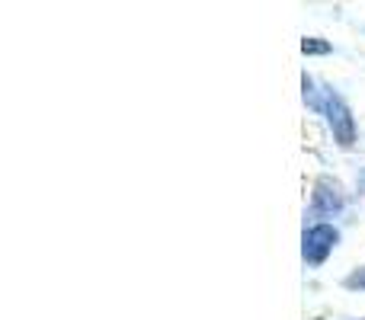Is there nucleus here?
Listing matches in <instances>:
<instances>
[{
	"label": "nucleus",
	"instance_id": "5",
	"mask_svg": "<svg viewBox=\"0 0 365 320\" xmlns=\"http://www.w3.org/2000/svg\"><path fill=\"white\" fill-rule=\"evenodd\" d=\"M343 285H346V289H365V266L359 272H353V276H346V282Z\"/></svg>",
	"mask_w": 365,
	"mask_h": 320
},
{
	"label": "nucleus",
	"instance_id": "2",
	"mask_svg": "<svg viewBox=\"0 0 365 320\" xmlns=\"http://www.w3.org/2000/svg\"><path fill=\"white\" fill-rule=\"evenodd\" d=\"M336 240H340L336 227H330V224H314V227H308V231H304V240H302V257H304V263L321 266L324 259L330 257V250L336 247Z\"/></svg>",
	"mask_w": 365,
	"mask_h": 320
},
{
	"label": "nucleus",
	"instance_id": "1",
	"mask_svg": "<svg viewBox=\"0 0 365 320\" xmlns=\"http://www.w3.org/2000/svg\"><path fill=\"white\" fill-rule=\"evenodd\" d=\"M304 103H308L311 109H317V113H327V122H330V128H334V138L340 141L343 148L353 145V141H356L353 115H349L346 103H343L340 96L334 93V90H324V96H317L314 83L304 77Z\"/></svg>",
	"mask_w": 365,
	"mask_h": 320
},
{
	"label": "nucleus",
	"instance_id": "6",
	"mask_svg": "<svg viewBox=\"0 0 365 320\" xmlns=\"http://www.w3.org/2000/svg\"><path fill=\"white\" fill-rule=\"evenodd\" d=\"M359 192H365V173L359 176Z\"/></svg>",
	"mask_w": 365,
	"mask_h": 320
},
{
	"label": "nucleus",
	"instance_id": "4",
	"mask_svg": "<svg viewBox=\"0 0 365 320\" xmlns=\"http://www.w3.org/2000/svg\"><path fill=\"white\" fill-rule=\"evenodd\" d=\"M302 51H304V55H327V51H330V42H324V38H304V42H302Z\"/></svg>",
	"mask_w": 365,
	"mask_h": 320
},
{
	"label": "nucleus",
	"instance_id": "3",
	"mask_svg": "<svg viewBox=\"0 0 365 320\" xmlns=\"http://www.w3.org/2000/svg\"><path fill=\"white\" fill-rule=\"evenodd\" d=\"M343 208V195H340V186L330 180H317L314 186V212L321 215H334Z\"/></svg>",
	"mask_w": 365,
	"mask_h": 320
}]
</instances>
